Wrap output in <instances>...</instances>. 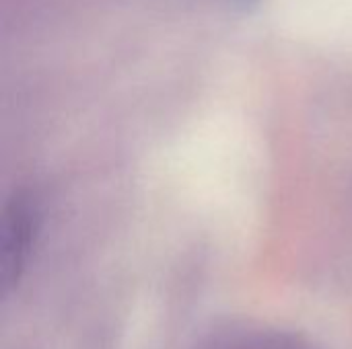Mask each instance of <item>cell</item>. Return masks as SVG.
Returning <instances> with one entry per match:
<instances>
[{"label":"cell","instance_id":"1","mask_svg":"<svg viewBox=\"0 0 352 349\" xmlns=\"http://www.w3.org/2000/svg\"><path fill=\"white\" fill-rule=\"evenodd\" d=\"M39 214L31 197L16 193L8 200L2 218V239H0V282L4 296L21 284L37 234Z\"/></svg>","mask_w":352,"mask_h":349},{"label":"cell","instance_id":"2","mask_svg":"<svg viewBox=\"0 0 352 349\" xmlns=\"http://www.w3.org/2000/svg\"><path fill=\"white\" fill-rule=\"evenodd\" d=\"M239 4H243V6H250V4H254L256 0H237Z\"/></svg>","mask_w":352,"mask_h":349}]
</instances>
